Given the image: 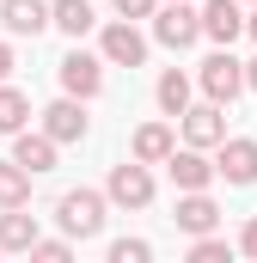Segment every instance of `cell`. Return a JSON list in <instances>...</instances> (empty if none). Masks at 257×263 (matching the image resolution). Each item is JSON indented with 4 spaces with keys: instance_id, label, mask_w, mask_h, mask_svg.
<instances>
[{
    "instance_id": "1",
    "label": "cell",
    "mask_w": 257,
    "mask_h": 263,
    "mask_svg": "<svg viewBox=\"0 0 257 263\" xmlns=\"http://www.w3.org/2000/svg\"><path fill=\"white\" fill-rule=\"evenodd\" d=\"M104 208H111L104 190H67L56 202V220L67 227V239H98L104 233Z\"/></svg>"
},
{
    "instance_id": "2",
    "label": "cell",
    "mask_w": 257,
    "mask_h": 263,
    "mask_svg": "<svg viewBox=\"0 0 257 263\" xmlns=\"http://www.w3.org/2000/svg\"><path fill=\"white\" fill-rule=\"evenodd\" d=\"M196 80H202V92H208L214 104H233V98L245 92V62H233V49L221 43V49L202 62V73H196Z\"/></svg>"
},
{
    "instance_id": "3",
    "label": "cell",
    "mask_w": 257,
    "mask_h": 263,
    "mask_svg": "<svg viewBox=\"0 0 257 263\" xmlns=\"http://www.w3.org/2000/svg\"><path fill=\"white\" fill-rule=\"evenodd\" d=\"M153 37L166 49H190L196 37H202V12H190V0H166L153 12Z\"/></svg>"
},
{
    "instance_id": "4",
    "label": "cell",
    "mask_w": 257,
    "mask_h": 263,
    "mask_svg": "<svg viewBox=\"0 0 257 263\" xmlns=\"http://www.w3.org/2000/svg\"><path fill=\"white\" fill-rule=\"evenodd\" d=\"M104 196L117 202V208H147V202H153V172H147L141 159L111 165V184H104Z\"/></svg>"
},
{
    "instance_id": "5",
    "label": "cell",
    "mask_w": 257,
    "mask_h": 263,
    "mask_svg": "<svg viewBox=\"0 0 257 263\" xmlns=\"http://www.w3.org/2000/svg\"><path fill=\"white\" fill-rule=\"evenodd\" d=\"M98 55H104L111 67H141V62H147V37L135 31V18H117V25H104Z\"/></svg>"
},
{
    "instance_id": "6",
    "label": "cell",
    "mask_w": 257,
    "mask_h": 263,
    "mask_svg": "<svg viewBox=\"0 0 257 263\" xmlns=\"http://www.w3.org/2000/svg\"><path fill=\"white\" fill-rule=\"evenodd\" d=\"M62 92H74V98H98V92H104V55H86V49L62 55Z\"/></svg>"
},
{
    "instance_id": "7",
    "label": "cell",
    "mask_w": 257,
    "mask_h": 263,
    "mask_svg": "<svg viewBox=\"0 0 257 263\" xmlns=\"http://www.w3.org/2000/svg\"><path fill=\"white\" fill-rule=\"evenodd\" d=\"M221 110H227V104H214V98H208V104H190V110L178 117V123H184V147H221V141H227V117H221Z\"/></svg>"
},
{
    "instance_id": "8",
    "label": "cell",
    "mask_w": 257,
    "mask_h": 263,
    "mask_svg": "<svg viewBox=\"0 0 257 263\" xmlns=\"http://www.w3.org/2000/svg\"><path fill=\"white\" fill-rule=\"evenodd\" d=\"M166 172H172L178 190H208V184L221 178V165H208V147H178V153L166 159Z\"/></svg>"
},
{
    "instance_id": "9",
    "label": "cell",
    "mask_w": 257,
    "mask_h": 263,
    "mask_svg": "<svg viewBox=\"0 0 257 263\" xmlns=\"http://www.w3.org/2000/svg\"><path fill=\"white\" fill-rule=\"evenodd\" d=\"M0 25L12 37H37L56 25V12H49V0H0Z\"/></svg>"
},
{
    "instance_id": "10",
    "label": "cell",
    "mask_w": 257,
    "mask_h": 263,
    "mask_svg": "<svg viewBox=\"0 0 257 263\" xmlns=\"http://www.w3.org/2000/svg\"><path fill=\"white\" fill-rule=\"evenodd\" d=\"M172 220H178L190 239H202V233H214V227H221V208H214V196H208V190H184Z\"/></svg>"
},
{
    "instance_id": "11",
    "label": "cell",
    "mask_w": 257,
    "mask_h": 263,
    "mask_svg": "<svg viewBox=\"0 0 257 263\" xmlns=\"http://www.w3.org/2000/svg\"><path fill=\"white\" fill-rule=\"evenodd\" d=\"M221 178L227 184H257V141L251 135H239V141H221Z\"/></svg>"
},
{
    "instance_id": "12",
    "label": "cell",
    "mask_w": 257,
    "mask_h": 263,
    "mask_svg": "<svg viewBox=\"0 0 257 263\" xmlns=\"http://www.w3.org/2000/svg\"><path fill=\"white\" fill-rule=\"evenodd\" d=\"M80 104H86V98H74V92H67V98H56V104H49V110H43V129L56 135V141H86V110H80Z\"/></svg>"
},
{
    "instance_id": "13",
    "label": "cell",
    "mask_w": 257,
    "mask_h": 263,
    "mask_svg": "<svg viewBox=\"0 0 257 263\" xmlns=\"http://www.w3.org/2000/svg\"><path fill=\"white\" fill-rule=\"evenodd\" d=\"M56 147H62V141H56L49 129H43V135H31V129H19V135H12V159H19V165H25L31 178L56 165Z\"/></svg>"
},
{
    "instance_id": "14",
    "label": "cell",
    "mask_w": 257,
    "mask_h": 263,
    "mask_svg": "<svg viewBox=\"0 0 257 263\" xmlns=\"http://www.w3.org/2000/svg\"><path fill=\"white\" fill-rule=\"evenodd\" d=\"M245 31V12H239V0H208L202 6V37H214V43H227L233 49V37Z\"/></svg>"
},
{
    "instance_id": "15",
    "label": "cell",
    "mask_w": 257,
    "mask_h": 263,
    "mask_svg": "<svg viewBox=\"0 0 257 263\" xmlns=\"http://www.w3.org/2000/svg\"><path fill=\"white\" fill-rule=\"evenodd\" d=\"M172 153H178V135L166 129V123H141L135 129V159L141 165H166Z\"/></svg>"
},
{
    "instance_id": "16",
    "label": "cell",
    "mask_w": 257,
    "mask_h": 263,
    "mask_svg": "<svg viewBox=\"0 0 257 263\" xmlns=\"http://www.w3.org/2000/svg\"><path fill=\"white\" fill-rule=\"evenodd\" d=\"M43 233H37V214L25 208H0V251H31Z\"/></svg>"
},
{
    "instance_id": "17",
    "label": "cell",
    "mask_w": 257,
    "mask_h": 263,
    "mask_svg": "<svg viewBox=\"0 0 257 263\" xmlns=\"http://www.w3.org/2000/svg\"><path fill=\"white\" fill-rule=\"evenodd\" d=\"M153 98H159V110H166V117H184V110H190V73L166 67V73H159V86H153Z\"/></svg>"
},
{
    "instance_id": "18",
    "label": "cell",
    "mask_w": 257,
    "mask_h": 263,
    "mask_svg": "<svg viewBox=\"0 0 257 263\" xmlns=\"http://www.w3.org/2000/svg\"><path fill=\"white\" fill-rule=\"evenodd\" d=\"M49 12H56V31H67V37H86L98 25V12L86 0H49Z\"/></svg>"
},
{
    "instance_id": "19",
    "label": "cell",
    "mask_w": 257,
    "mask_h": 263,
    "mask_svg": "<svg viewBox=\"0 0 257 263\" xmlns=\"http://www.w3.org/2000/svg\"><path fill=\"white\" fill-rule=\"evenodd\" d=\"M31 202V172L19 159H0V208H25Z\"/></svg>"
},
{
    "instance_id": "20",
    "label": "cell",
    "mask_w": 257,
    "mask_h": 263,
    "mask_svg": "<svg viewBox=\"0 0 257 263\" xmlns=\"http://www.w3.org/2000/svg\"><path fill=\"white\" fill-rule=\"evenodd\" d=\"M25 123H31V98H25L19 86L0 80V135H19Z\"/></svg>"
},
{
    "instance_id": "21",
    "label": "cell",
    "mask_w": 257,
    "mask_h": 263,
    "mask_svg": "<svg viewBox=\"0 0 257 263\" xmlns=\"http://www.w3.org/2000/svg\"><path fill=\"white\" fill-rule=\"evenodd\" d=\"M190 257H196V263H227V257H233V245H227V239H214V233H202V239L190 245Z\"/></svg>"
},
{
    "instance_id": "22",
    "label": "cell",
    "mask_w": 257,
    "mask_h": 263,
    "mask_svg": "<svg viewBox=\"0 0 257 263\" xmlns=\"http://www.w3.org/2000/svg\"><path fill=\"white\" fill-rule=\"evenodd\" d=\"M147 257H153L147 239H117V245H111V263H147Z\"/></svg>"
},
{
    "instance_id": "23",
    "label": "cell",
    "mask_w": 257,
    "mask_h": 263,
    "mask_svg": "<svg viewBox=\"0 0 257 263\" xmlns=\"http://www.w3.org/2000/svg\"><path fill=\"white\" fill-rule=\"evenodd\" d=\"M31 257H43V263H67V257H74V245H67V239H37V245H31Z\"/></svg>"
},
{
    "instance_id": "24",
    "label": "cell",
    "mask_w": 257,
    "mask_h": 263,
    "mask_svg": "<svg viewBox=\"0 0 257 263\" xmlns=\"http://www.w3.org/2000/svg\"><path fill=\"white\" fill-rule=\"evenodd\" d=\"M117 6V18H153L159 12V0H111Z\"/></svg>"
},
{
    "instance_id": "25",
    "label": "cell",
    "mask_w": 257,
    "mask_h": 263,
    "mask_svg": "<svg viewBox=\"0 0 257 263\" xmlns=\"http://www.w3.org/2000/svg\"><path fill=\"white\" fill-rule=\"evenodd\" d=\"M239 251H245V257H257V214L245 220V233H239Z\"/></svg>"
},
{
    "instance_id": "26",
    "label": "cell",
    "mask_w": 257,
    "mask_h": 263,
    "mask_svg": "<svg viewBox=\"0 0 257 263\" xmlns=\"http://www.w3.org/2000/svg\"><path fill=\"white\" fill-rule=\"evenodd\" d=\"M12 73V43H0V80Z\"/></svg>"
},
{
    "instance_id": "27",
    "label": "cell",
    "mask_w": 257,
    "mask_h": 263,
    "mask_svg": "<svg viewBox=\"0 0 257 263\" xmlns=\"http://www.w3.org/2000/svg\"><path fill=\"white\" fill-rule=\"evenodd\" d=\"M245 86H251V92H257V55H251V62H245Z\"/></svg>"
},
{
    "instance_id": "28",
    "label": "cell",
    "mask_w": 257,
    "mask_h": 263,
    "mask_svg": "<svg viewBox=\"0 0 257 263\" xmlns=\"http://www.w3.org/2000/svg\"><path fill=\"white\" fill-rule=\"evenodd\" d=\"M245 31H251V37H257V6H251V12H245Z\"/></svg>"
},
{
    "instance_id": "29",
    "label": "cell",
    "mask_w": 257,
    "mask_h": 263,
    "mask_svg": "<svg viewBox=\"0 0 257 263\" xmlns=\"http://www.w3.org/2000/svg\"><path fill=\"white\" fill-rule=\"evenodd\" d=\"M251 6H257V0H251Z\"/></svg>"
}]
</instances>
